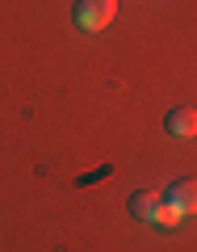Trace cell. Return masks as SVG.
Returning a JSON list of instances; mask_svg holds the SVG:
<instances>
[{
	"label": "cell",
	"mask_w": 197,
	"mask_h": 252,
	"mask_svg": "<svg viewBox=\"0 0 197 252\" xmlns=\"http://www.w3.org/2000/svg\"><path fill=\"white\" fill-rule=\"evenodd\" d=\"M130 215L147 219V223H155V227H176L180 223V215L160 198V193H151V189H139L135 198H130Z\"/></svg>",
	"instance_id": "6da1fadb"
},
{
	"label": "cell",
	"mask_w": 197,
	"mask_h": 252,
	"mask_svg": "<svg viewBox=\"0 0 197 252\" xmlns=\"http://www.w3.org/2000/svg\"><path fill=\"white\" fill-rule=\"evenodd\" d=\"M113 17H117V0H80L76 4V26L88 34H101L105 26H113Z\"/></svg>",
	"instance_id": "7a4b0ae2"
},
{
	"label": "cell",
	"mask_w": 197,
	"mask_h": 252,
	"mask_svg": "<svg viewBox=\"0 0 197 252\" xmlns=\"http://www.w3.org/2000/svg\"><path fill=\"white\" fill-rule=\"evenodd\" d=\"M168 135L172 139H193L197 135V109H189V105H180V109H168Z\"/></svg>",
	"instance_id": "277c9868"
},
{
	"label": "cell",
	"mask_w": 197,
	"mask_h": 252,
	"mask_svg": "<svg viewBox=\"0 0 197 252\" xmlns=\"http://www.w3.org/2000/svg\"><path fill=\"white\" fill-rule=\"evenodd\" d=\"M164 202H168L180 219H185V215H197V181H176V185L168 189V198H164Z\"/></svg>",
	"instance_id": "3957f363"
}]
</instances>
